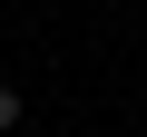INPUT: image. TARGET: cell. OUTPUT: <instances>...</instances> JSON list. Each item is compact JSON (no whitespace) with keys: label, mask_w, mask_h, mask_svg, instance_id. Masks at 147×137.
<instances>
[{"label":"cell","mask_w":147,"mask_h":137,"mask_svg":"<svg viewBox=\"0 0 147 137\" xmlns=\"http://www.w3.org/2000/svg\"><path fill=\"white\" fill-rule=\"evenodd\" d=\"M20 118H30V98H20L10 79H0V137H20Z\"/></svg>","instance_id":"6da1fadb"}]
</instances>
